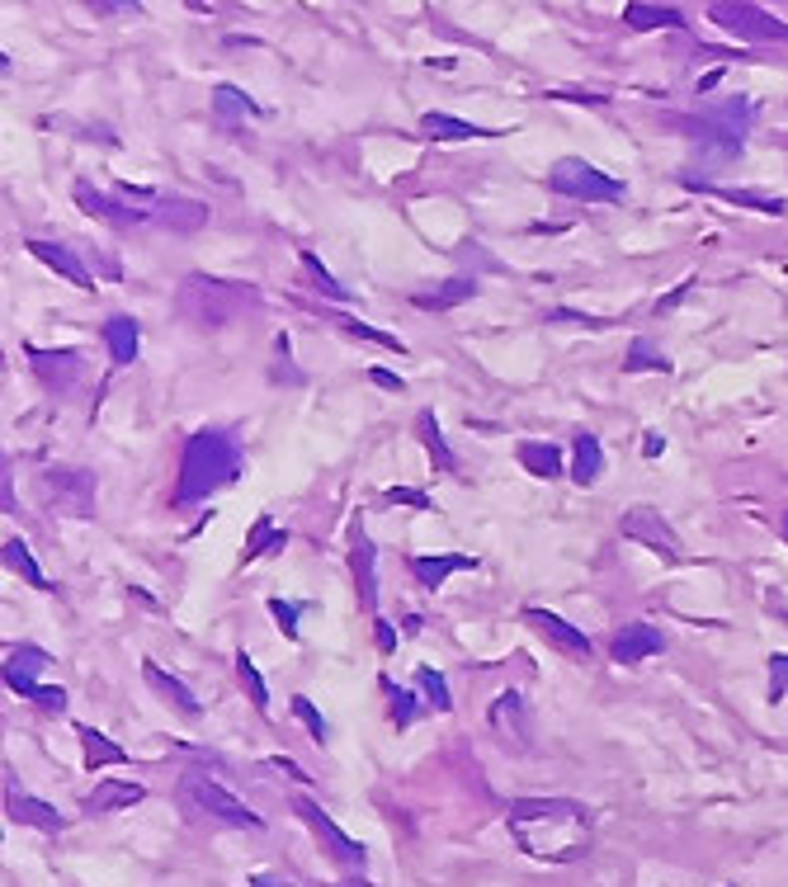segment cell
<instances>
[{
	"instance_id": "6da1fadb",
	"label": "cell",
	"mask_w": 788,
	"mask_h": 887,
	"mask_svg": "<svg viewBox=\"0 0 788 887\" xmlns=\"http://www.w3.org/2000/svg\"><path fill=\"white\" fill-rule=\"evenodd\" d=\"M510 836L520 840L524 855L548 859V864H571L585 855L590 831H585V807L571 798H520L505 812Z\"/></svg>"
},
{
	"instance_id": "7a4b0ae2",
	"label": "cell",
	"mask_w": 788,
	"mask_h": 887,
	"mask_svg": "<svg viewBox=\"0 0 788 887\" xmlns=\"http://www.w3.org/2000/svg\"><path fill=\"white\" fill-rule=\"evenodd\" d=\"M242 444L223 430H199V435H189L185 444V459H180V482H175V505H194L213 496V491L232 486L242 477Z\"/></svg>"
},
{
	"instance_id": "3957f363",
	"label": "cell",
	"mask_w": 788,
	"mask_h": 887,
	"mask_svg": "<svg viewBox=\"0 0 788 887\" xmlns=\"http://www.w3.org/2000/svg\"><path fill=\"white\" fill-rule=\"evenodd\" d=\"M260 303V293L250 284H232V279H213V274H189L175 293V307H180V317L204 326V331H218L227 322H236L242 312H250Z\"/></svg>"
},
{
	"instance_id": "277c9868",
	"label": "cell",
	"mask_w": 788,
	"mask_h": 887,
	"mask_svg": "<svg viewBox=\"0 0 788 887\" xmlns=\"http://www.w3.org/2000/svg\"><path fill=\"white\" fill-rule=\"evenodd\" d=\"M751 124H756V105L751 100H727V105H713V109H703L695 118H684L680 128L703 156H713V161H737Z\"/></svg>"
},
{
	"instance_id": "5b68a950",
	"label": "cell",
	"mask_w": 788,
	"mask_h": 887,
	"mask_svg": "<svg viewBox=\"0 0 788 887\" xmlns=\"http://www.w3.org/2000/svg\"><path fill=\"white\" fill-rule=\"evenodd\" d=\"M180 798L189 802V807H199L204 817H213V821H223V826H242V831H260V812H250V807L236 798V794H227L223 783H213L208 775H199V770H189L185 779H180Z\"/></svg>"
},
{
	"instance_id": "8992f818",
	"label": "cell",
	"mask_w": 788,
	"mask_h": 887,
	"mask_svg": "<svg viewBox=\"0 0 788 887\" xmlns=\"http://www.w3.org/2000/svg\"><path fill=\"white\" fill-rule=\"evenodd\" d=\"M548 185H553L558 194H567V199H577V204H619L628 194L614 175L595 170L590 161H581V156H562V161L548 170Z\"/></svg>"
},
{
	"instance_id": "52a82bcc",
	"label": "cell",
	"mask_w": 788,
	"mask_h": 887,
	"mask_svg": "<svg viewBox=\"0 0 788 887\" xmlns=\"http://www.w3.org/2000/svg\"><path fill=\"white\" fill-rule=\"evenodd\" d=\"M708 19H713L718 29L746 38V43H788V24L765 6H746V0H713V6H708Z\"/></svg>"
},
{
	"instance_id": "ba28073f",
	"label": "cell",
	"mask_w": 788,
	"mask_h": 887,
	"mask_svg": "<svg viewBox=\"0 0 788 887\" xmlns=\"http://www.w3.org/2000/svg\"><path fill=\"white\" fill-rule=\"evenodd\" d=\"M486 722H491V732H496V741L505 746V751H515V756L529 751V737H534V713H529V699L520 694V689H505L501 699H491Z\"/></svg>"
},
{
	"instance_id": "9c48e42d",
	"label": "cell",
	"mask_w": 788,
	"mask_h": 887,
	"mask_svg": "<svg viewBox=\"0 0 788 887\" xmlns=\"http://www.w3.org/2000/svg\"><path fill=\"white\" fill-rule=\"evenodd\" d=\"M293 812H298V817L312 826V831H317V840L326 845V855H331V859L349 864V869H364V859H368V855H364V845L354 840V836H345L341 826L326 817V807H322V802H312L307 794H298V798H293Z\"/></svg>"
},
{
	"instance_id": "30bf717a",
	"label": "cell",
	"mask_w": 788,
	"mask_h": 887,
	"mask_svg": "<svg viewBox=\"0 0 788 887\" xmlns=\"http://www.w3.org/2000/svg\"><path fill=\"white\" fill-rule=\"evenodd\" d=\"M619 529H623V539H633V543H642V548H657L666 562H680V534H676L671 524H666L661 510H652V505L623 510Z\"/></svg>"
},
{
	"instance_id": "8fae6325",
	"label": "cell",
	"mask_w": 788,
	"mask_h": 887,
	"mask_svg": "<svg viewBox=\"0 0 788 887\" xmlns=\"http://www.w3.org/2000/svg\"><path fill=\"white\" fill-rule=\"evenodd\" d=\"M43 491L62 515H90V505H95V477L81 467H48Z\"/></svg>"
},
{
	"instance_id": "7c38bea8",
	"label": "cell",
	"mask_w": 788,
	"mask_h": 887,
	"mask_svg": "<svg viewBox=\"0 0 788 887\" xmlns=\"http://www.w3.org/2000/svg\"><path fill=\"white\" fill-rule=\"evenodd\" d=\"M76 194V204H81L90 218H100V223H109V227H118V231H128V227H142V223H151V208H132L124 194H100L95 185H76L71 189Z\"/></svg>"
},
{
	"instance_id": "4fadbf2b",
	"label": "cell",
	"mask_w": 788,
	"mask_h": 887,
	"mask_svg": "<svg viewBox=\"0 0 788 887\" xmlns=\"http://www.w3.org/2000/svg\"><path fill=\"white\" fill-rule=\"evenodd\" d=\"M524 623H529V628H539V633H543L548 642H553L558 652H567V657L590 661V652H595V647H590V638L581 633V628H577V623H567V619H558L553 609L529 604V609H524Z\"/></svg>"
},
{
	"instance_id": "5bb4252c",
	"label": "cell",
	"mask_w": 788,
	"mask_h": 887,
	"mask_svg": "<svg viewBox=\"0 0 788 887\" xmlns=\"http://www.w3.org/2000/svg\"><path fill=\"white\" fill-rule=\"evenodd\" d=\"M373 562H378V543L364 534V524H349V566H354V585H359V604L378 609V576H373Z\"/></svg>"
},
{
	"instance_id": "9a60e30c",
	"label": "cell",
	"mask_w": 788,
	"mask_h": 887,
	"mask_svg": "<svg viewBox=\"0 0 788 887\" xmlns=\"http://www.w3.org/2000/svg\"><path fill=\"white\" fill-rule=\"evenodd\" d=\"M6 817H10V821H19V826H38V831H48V836L67 831V817L57 812L52 802L29 798L24 788H14V783H6Z\"/></svg>"
},
{
	"instance_id": "2e32d148",
	"label": "cell",
	"mask_w": 788,
	"mask_h": 887,
	"mask_svg": "<svg viewBox=\"0 0 788 887\" xmlns=\"http://www.w3.org/2000/svg\"><path fill=\"white\" fill-rule=\"evenodd\" d=\"M52 666V657L43 652V647H33V642H10L6 647V684L14 689V694H33V676H38V670H48Z\"/></svg>"
},
{
	"instance_id": "e0dca14e",
	"label": "cell",
	"mask_w": 788,
	"mask_h": 887,
	"mask_svg": "<svg viewBox=\"0 0 788 887\" xmlns=\"http://www.w3.org/2000/svg\"><path fill=\"white\" fill-rule=\"evenodd\" d=\"M666 647V638H661V628H652V623H623L619 633H614V661L619 666H638V661H647V657H657Z\"/></svg>"
},
{
	"instance_id": "ac0fdd59",
	"label": "cell",
	"mask_w": 788,
	"mask_h": 887,
	"mask_svg": "<svg viewBox=\"0 0 788 887\" xmlns=\"http://www.w3.org/2000/svg\"><path fill=\"white\" fill-rule=\"evenodd\" d=\"M29 359H33V373L52 392H71L76 378H81V354L76 349H29Z\"/></svg>"
},
{
	"instance_id": "d6986e66",
	"label": "cell",
	"mask_w": 788,
	"mask_h": 887,
	"mask_svg": "<svg viewBox=\"0 0 788 887\" xmlns=\"http://www.w3.org/2000/svg\"><path fill=\"white\" fill-rule=\"evenodd\" d=\"M24 246H29V255H38V260H43L48 269H57V274H62V279H71L76 288L95 293V274L86 269V260H81V255H76L71 246H57V242H38V236H33V242H24Z\"/></svg>"
},
{
	"instance_id": "ffe728a7",
	"label": "cell",
	"mask_w": 788,
	"mask_h": 887,
	"mask_svg": "<svg viewBox=\"0 0 788 887\" xmlns=\"http://www.w3.org/2000/svg\"><path fill=\"white\" fill-rule=\"evenodd\" d=\"M147 794H142V783H132V779H100L90 788V798H86V812L90 817H105V812H124V807H132V802H142Z\"/></svg>"
},
{
	"instance_id": "44dd1931",
	"label": "cell",
	"mask_w": 788,
	"mask_h": 887,
	"mask_svg": "<svg viewBox=\"0 0 788 887\" xmlns=\"http://www.w3.org/2000/svg\"><path fill=\"white\" fill-rule=\"evenodd\" d=\"M142 680H147V684L156 689V694H161V699L175 708V713H185V718H199V713H204V703L189 694V684H185V680H175L170 670H161L156 661H142Z\"/></svg>"
},
{
	"instance_id": "7402d4cb",
	"label": "cell",
	"mask_w": 788,
	"mask_h": 887,
	"mask_svg": "<svg viewBox=\"0 0 788 887\" xmlns=\"http://www.w3.org/2000/svg\"><path fill=\"white\" fill-rule=\"evenodd\" d=\"M477 298V279H444V284H435V288H421V293H411V303L416 307H425V312H449V307H459V303H472Z\"/></svg>"
},
{
	"instance_id": "603a6c76",
	"label": "cell",
	"mask_w": 788,
	"mask_h": 887,
	"mask_svg": "<svg viewBox=\"0 0 788 887\" xmlns=\"http://www.w3.org/2000/svg\"><path fill=\"white\" fill-rule=\"evenodd\" d=\"M151 223H161L170 231H199V227H208V208L194 199H156Z\"/></svg>"
},
{
	"instance_id": "cb8c5ba5",
	"label": "cell",
	"mask_w": 788,
	"mask_h": 887,
	"mask_svg": "<svg viewBox=\"0 0 788 887\" xmlns=\"http://www.w3.org/2000/svg\"><path fill=\"white\" fill-rule=\"evenodd\" d=\"M76 737H81V756H86V775H100L105 765H128V751L118 741H109L105 732H95V727H76Z\"/></svg>"
},
{
	"instance_id": "d4e9b609",
	"label": "cell",
	"mask_w": 788,
	"mask_h": 887,
	"mask_svg": "<svg viewBox=\"0 0 788 887\" xmlns=\"http://www.w3.org/2000/svg\"><path fill=\"white\" fill-rule=\"evenodd\" d=\"M600 472H604L600 440L590 435V430H577V444H571V477H577V486H595Z\"/></svg>"
},
{
	"instance_id": "484cf974",
	"label": "cell",
	"mask_w": 788,
	"mask_h": 887,
	"mask_svg": "<svg viewBox=\"0 0 788 887\" xmlns=\"http://www.w3.org/2000/svg\"><path fill=\"white\" fill-rule=\"evenodd\" d=\"M421 132L430 142H467V137H496L491 128H477L467 118H453V114H421Z\"/></svg>"
},
{
	"instance_id": "4316f807",
	"label": "cell",
	"mask_w": 788,
	"mask_h": 887,
	"mask_svg": "<svg viewBox=\"0 0 788 887\" xmlns=\"http://www.w3.org/2000/svg\"><path fill=\"white\" fill-rule=\"evenodd\" d=\"M623 19L633 29H689V19H684V10H676V6H647V0H633V6H623Z\"/></svg>"
},
{
	"instance_id": "83f0119b",
	"label": "cell",
	"mask_w": 788,
	"mask_h": 887,
	"mask_svg": "<svg viewBox=\"0 0 788 887\" xmlns=\"http://www.w3.org/2000/svg\"><path fill=\"white\" fill-rule=\"evenodd\" d=\"M472 566H477V558H467V553H449V558H416V562H411V571H416V576H421V585H425V590H440V585L453 576V571H472Z\"/></svg>"
},
{
	"instance_id": "f1b7e54d",
	"label": "cell",
	"mask_w": 788,
	"mask_h": 887,
	"mask_svg": "<svg viewBox=\"0 0 788 887\" xmlns=\"http://www.w3.org/2000/svg\"><path fill=\"white\" fill-rule=\"evenodd\" d=\"M0 558H6V566L14 571V576H24L33 590H52V581L43 576V566L33 562V553H29L24 539H6V543H0Z\"/></svg>"
},
{
	"instance_id": "f546056e",
	"label": "cell",
	"mask_w": 788,
	"mask_h": 887,
	"mask_svg": "<svg viewBox=\"0 0 788 887\" xmlns=\"http://www.w3.org/2000/svg\"><path fill=\"white\" fill-rule=\"evenodd\" d=\"M105 345H109V359L118 368H128L137 359V322L132 317H109L105 322Z\"/></svg>"
},
{
	"instance_id": "4dcf8cb0",
	"label": "cell",
	"mask_w": 788,
	"mask_h": 887,
	"mask_svg": "<svg viewBox=\"0 0 788 887\" xmlns=\"http://www.w3.org/2000/svg\"><path fill=\"white\" fill-rule=\"evenodd\" d=\"M695 189H713L718 199L737 204V208H751V213H770V218L788 213V204L779 199V194H760V189H727V185H695Z\"/></svg>"
},
{
	"instance_id": "1f68e13d",
	"label": "cell",
	"mask_w": 788,
	"mask_h": 887,
	"mask_svg": "<svg viewBox=\"0 0 788 887\" xmlns=\"http://www.w3.org/2000/svg\"><path fill=\"white\" fill-rule=\"evenodd\" d=\"M515 453H520L524 472H534V477H543V482L562 477V453H558V444H539V440H524V444H520Z\"/></svg>"
},
{
	"instance_id": "d6a6232c",
	"label": "cell",
	"mask_w": 788,
	"mask_h": 887,
	"mask_svg": "<svg viewBox=\"0 0 788 887\" xmlns=\"http://www.w3.org/2000/svg\"><path fill=\"white\" fill-rule=\"evenodd\" d=\"M284 543H288V529H274V520H269V515H260V520L250 524V539H246L242 566H250L255 558H265V553H279Z\"/></svg>"
},
{
	"instance_id": "836d02e7",
	"label": "cell",
	"mask_w": 788,
	"mask_h": 887,
	"mask_svg": "<svg viewBox=\"0 0 788 887\" xmlns=\"http://www.w3.org/2000/svg\"><path fill=\"white\" fill-rule=\"evenodd\" d=\"M416 430H421V444L430 449V459H435V467L440 472H459V459H453V449L444 444V435H440V421H435V411H421V421H416Z\"/></svg>"
},
{
	"instance_id": "e575fe53",
	"label": "cell",
	"mask_w": 788,
	"mask_h": 887,
	"mask_svg": "<svg viewBox=\"0 0 788 887\" xmlns=\"http://www.w3.org/2000/svg\"><path fill=\"white\" fill-rule=\"evenodd\" d=\"M213 109H218V118H227V124H236V118H260V105H255L246 90H236V86L213 90Z\"/></svg>"
},
{
	"instance_id": "d590c367",
	"label": "cell",
	"mask_w": 788,
	"mask_h": 887,
	"mask_svg": "<svg viewBox=\"0 0 788 887\" xmlns=\"http://www.w3.org/2000/svg\"><path fill=\"white\" fill-rule=\"evenodd\" d=\"M383 694H387V703H392V722H397L402 732H406V727L421 718L425 699H416V694H411V689H402L397 680H387V676H383Z\"/></svg>"
},
{
	"instance_id": "8d00e7d4",
	"label": "cell",
	"mask_w": 788,
	"mask_h": 887,
	"mask_svg": "<svg viewBox=\"0 0 788 887\" xmlns=\"http://www.w3.org/2000/svg\"><path fill=\"white\" fill-rule=\"evenodd\" d=\"M671 373V359H661V349L647 341V335H638L633 345H628V359H623V373Z\"/></svg>"
},
{
	"instance_id": "74e56055",
	"label": "cell",
	"mask_w": 788,
	"mask_h": 887,
	"mask_svg": "<svg viewBox=\"0 0 788 887\" xmlns=\"http://www.w3.org/2000/svg\"><path fill=\"white\" fill-rule=\"evenodd\" d=\"M416 689H421V699H425L430 708H435V713H449V708H453V694H449V680L440 676V670H435V666H421V670H416Z\"/></svg>"
},
{
	"instance_id": "f35d334b",
	"label": "cell",
	"mask_w": 788,
	"mask_h": 887,
	"mask_svg": "<svg viewBox=\"0 0 788 887\" xmlns=\"http://www.w3.org/2000/svg\"><path fill=\"white\" fill-rule=\"evenodd\" d=\"M236 680L246 684L250 703L260 708V713H269V689H265V676H260V670H255V661H250L246 652H236Z\"/></svg>"
},
{
	"instance_id": "ab89813d",
	"label": "cell",
	"mask_w": 788,
	"mask_h": 887,
	"mask_svg": "<svg viewBox=\"0 0 788 887\" xmlns=\"http://www.w3.org/2000/svg\"><path fill=\"white\" fill-rule=\"evenodd\" d=\"M331 322H336L345 335H359V341H373V345H383V349H392V354H402L406 345L397 341V335H387V331H373L368 322H359V317H331Z\"/></svg>"
},
{
	"instance_id": "60d3db41",
	"label": "cell",
	"mask_w": 788,
	"mask_h": 887,
	"mask_svg": "<svg viewBox=\"0 0 788 887\" xmlns=\"http://www.w3.org/2000/svg\"><path fill=\"white\" fill-rule=\"evenodd\" d=\"M298 260H303V269L312 274V288H317V293H326V298H336V303L345 298V284H336V279H331V274H326V265H322V260H317V255H312L307 246L298 250Z\"/></svg>"
},
{
	"instance_id": "b9f144b4",
	"label": "cell",
	"mask_w": 788,
	"mask_h": 887,
	"mask_svg": "<svg viewBox=\"0 0 788 887\" xmlns=\"http://www.w3.org/2000/svg\"><path fill=\"white\" fill-rule=\"evenodd\" d=\"M288 708H293V718H298L303 727H312V737H317V741L326 746V718L317 713V703L303 699V694H293V699H288Z\"/></svg>"
},
{
	"instance_id": "7bdbcfd3",
	"label": "cell",
	"mask_w": 788,
	"mask_h": 887,
	"mask_svg": "<svg viewBox=\"0 0 788 887\" xmlns=\"http://www.w3.org/2000/svg\"><path fill=\"white\" fill-rule=\"evenodd\" d=\"M269 614L279 619V633L288 638V642H298L303 633H298V614H303V604H293V600H269Z\"/></svg>"
},
{
	"instance_id": "ee69618b",
	"label": "cell",
	"mask_w": 788,
	"mask_h": 887,
	"mask_svg": "<svg viewBox=\"0 0 788 887\" xmlns=\"http://www.w3.org/2000/svg\"><path fill=\"white\" fill-rule=\"evenodd\" d=\"M383 505H416V510H435V496H425V491H411V486H392V491H383Z\"/></svg>"
},
{
	"instance_id": "f6af8a7d",
	"label": "cell",
	"mask_w": 788,
	"mask_h": 887,
	"mask_svg": "<svg viewBox=\"0 0 788 887\" xmlns=\"http://www.w3.org/2000/svg\"><path fill=\"white\" fill-rule=\"evenodd\" d=\"M38 708H48V713H67V689L62 684H33L29 694Z\"/></svg>"
},
{
	"instance_id": "bcb514c9",
	"label": "cell",
	"mask_w": 788,
	"mask_h": 887,
	"mask_svg": "<svg viewBox=\"0 0 788 887\" xmlns=\"http://www.w3.org/2000/svg\"><path fill=\"white\" fill-rule=\"evenodd\" d=\"M788 699V652H775L770 657V703Z\"/></svg>"
},
{
	"instance_id": "7dc6e473",
	"label": "cell",
	"mask_w": 788,
	"mask_h": 887,
	"mask_svg": "<svg viewBox=\"0 0 788 887\" xmlns=\"http://www.w3.org/2000/svg\"><path fill=\"white\" fill-rule=\"evenodd\" d=\"M373 638H378V652H397V628H392L387 619H378V633H373Z\"/></svg>"
},
{
	"instance_id": "c3c4849f",
	"label": "cell",
	"mask_w": 788,
	"mask_h": 887,
	"mask_svg": "<svg viewBox=\"0 0 788 887\" xmlns=\"http://www.w3.org/2000/svg\"><path fill=\"white\" fill-rule=\"evenodd\" d=\"M553 322H577V326H609L604 317H585V312H567V307H558V312H553Z\"/></svg>"
},
{
	"instance_id": "681fc988",
	"label": "cell",
	"mask_w": 788,
	"mask_h": 887,
	"mask_svg": "<svg viewBox=\"0 0 788 887\" xmlns=\"http://www.w3.org/2000/svg\"><path fill=\"white\" fill-rule=\"evenodd\" d=\"M368 378L378 383V387H387V392H402V387H406V383L397 378V373H387V368H368Z\"/></svg>"
},
{
	"instance_id": "f907efd6",
	"label": "cell",
	"mask_w": 788,
	"mask_h": 887,
	"mask_svg": "<svg viewBox=\"0 0 788 887\" xmlns=\"http://www.w3.org/2000/svg\"><path fill=\"white\" fill-rule=\"evenodd\" d=\"M553 100H581V105H604V95H585V90H553Z\"/></svg>"
},
{
	"instance_id": "816d5d0a",
	"label": "cell",
	"mask_w": 788,
	"mask_h": 887,
	"mask_svg": "<svg viewBox=\"0 0 788 887\" xmlns=\"http://www.w3.org/2000/svg\"><path fill=\"white\" fill-rule=\"evenodd\" d=\"M265 770H279V775H288V779H307V775L298 770V765L284 760V756H279V760H265Z\"/></svg>"
},
{
	"instance_id": "f5cc1de1",
	"label": "cell",
	"mask_w": 788,
	"mask_h": 887,
	"mask_svg": "<svg viewBox=\"0 0 788 887\" xmlns=\"http://www.w3.org/2000/svg\"><path fill=\"white\" fill-rule=\"evenodd\" d=\"M0 505H6V515L14 510V482H10V467H6V491H0Z\"/></svg>"
},
{
	"instance_id": "db71d44e",
	"label": "cell",
	"mask_w": 788,
	"mask_h": 887,
	"mask_svg": "<svg viewBox=\"0 0 788 887\" xmlns=\"http://www.w3.org/2000/svg\"><path fill=\"white\" fill-rule=\"evenodd\" d=\"M661 449H666V440H661V435H647V440H642V453H647V459H657Z\"/></svg>"
},
{
	"instance_id": "11a10c76",
	"label": "cell",
	"mask_w": 788,
	"mask_h": 887,
	"mask_svg": "<svg viewBox=\"0 0 788 887\" xmlns=\"http://www.w3.org/2000/svg\"><path fill=\"white\" fill-rule=\"evenodd\" d=\"M250 887H288V883H279V878H269V874H255V878H250Z\"/></svg>"
},
{
	"instance_id": "9f6ffc18",
	"label": "cell",
	"mask_w": 788,
	"mask_h": 887,
	"mask_svg": "<svg viewBox=\"0 0 788 887\" xmlns=\"http://www.w3.org/2000/svg\"><path fill=\"white\" fill-rule=\"evenodd\" d=\"M784 534H788V520H784Z\"/></svg>"
}]
</instances>
